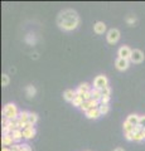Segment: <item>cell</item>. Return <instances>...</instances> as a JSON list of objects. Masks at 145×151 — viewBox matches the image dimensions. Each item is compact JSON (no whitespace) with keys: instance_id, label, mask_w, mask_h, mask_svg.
Returning a JSON list of instances; mask_svg holds the SVG:
<instances>
[{"instance_id":"cell-1","label":"cell","mask_w":145,"mask_h":151,"mask_svg":"<svg viewBox=\"0 0 145 151\" xmlns=\"http://www.w3.org/2000/svg\"><path fill=\"white\" fill-rule=\"evenodd\" d=\"M57 25L63 32H72L79 25V17L73 9H64L57 17Z\"/></svg>"},{"instance_id":"cell-2","label":"cell","mask_w":145,"mask_h":151,"mask_svg":"<svg viewBox=\"0 0 145 151\" xmlns=\"http://www.w3.org/2000/svg\"><path fill=\"white\" fill-rule=\"evenodd\" d=\"M18 116H19V111H18V108L14 103L9 102L3 107V117H5L9 121L17 120Z\"/></svg>"},{"instance_id":"cell-3","label":"cell","mask_w":145,"mask_h":151,"mask_svg":"<svg viewBox=\"0 0 145 151\" xmlns=\"http://www.w3.org/2000/svg\"><path fill=\"white\" fill-rule=\"evenodd\" d=\"M105 87H109V79H107L106 76L100 74L93 79V88L97 89H104Z\"/></svg>"},{"instance_id":"cell-4","label":"cell","mask_w":145,"mask_h":151,"mask_svg":"<svg viewBox=\"0 0 145 151\" xmlns=\"http://www.w3.org/2000/svg\"><path fill=\"white\" fill-rule=\"evenodd\" d=\"M106 39H107V43L110 44H116L120 39V32L115 28H112L109 32L106 33Z\"/></svg>"},{"instance_id":"cell-5","label":"cell","mask_w":145,"mask_h":151,"mask_svg":"<svg viewBox=\"0 0 145 151\" xmlns=\"http://www.w3.org/2000/svg\"><path fill=\"white\" fill-rule=\"evenodd\" d=\"M131 53H133V50L130 49L128 45H123V47H120L119 50H118V55H119V58H123V59H129V60H130V57H131Z\"/></svg>"},{"instance_id":"cell-6","label":"cell","mask_w":145,"mask_h":151,"mask_svg":"<svg viewBox=\"0 0 145 151\" xmlns=\"http://www.w3.org/2000/svg\"><path fill=\"white\" fill-rule=\"evenodd\" d=\"M100 106V102L99 101H96V100H90V101H85L82 103V106L79 107L82 111H85L87 112L88 110H92V108H99Z\"/></svg>"},{"instance_id":"cell-7","label":"cell","mask_w":145,"mask_h":151,"mask_svg":"<svg viewBox=\"0 0 145 151\" xmlns=\"http://www.w3.org/2000/svg\"><path fill=\"white\" fill-rule=\"evenodd\" d=\"M144 60V53L140 49H134L131 57H130V62L131 63H141Z\"/></svg>"},{"instance_id":"cell-8","label":"cell","mask_w":145,"mask_h":151,"mask_svg":"<svg viewBox=\"0 0 145 151\" xmlns=\"http://www.w3.org/2000/svg\"><path fill=\"white\" fill-rule=\"evenodd\" d=\"M130 65V60L129 59H123V58H118L115 60V67L118 70H121V72H124L129 68Z\"/></svg>"},{"instance_id":"cell-9","label":"cell","mask_w":145,"mask_h":151,"mask_svg":"<svg viewBox=\"0 0 145 151\" xmlns=\"http://www.w3.org/2000/svg\"><path fill=\"white\" fill-rule=\"evenodd\" d=\"M23 131V137L27 139V140H30V139H33L35 134H37V131L34 129V126H30V127H24V129L22 130Z\"/></svg>"},{"instance_id":"cell-10","label":"cell","mask_w":145,"mask_h":151,"mask_svg":"<svg viewBox=\"0 0 145 151\" xmlns=\"http://www.w3.org/2000/svg\"><path fill=\"white\" fill-rule=\"evenodd\" d=\"M91 89H92V87L90 86V83L85 82V83H81V84L78 86V88L76 89V93L78 94V96H83L85 93L91 92Z\"/></svg>"},{"instance_id":"cell-11","label":"cell","mask_w":145,"mask_h":151,"mask_svg":"<svg viewBox=\"0 0 145 151\" xmlns=\"http://www.w3.org/2000/svg\"><path fill=\"white\" fill-rule=\"evenodd\" d=\"M93 32L96 33V34H104L106 32V25L104 22H96L95 24H93Z\"/></svg>"},{"instance_id":"cell-12","label":"cell","mask_w":145,"mask_h":151,"mask_svg":"<svg viewBox=\"0 0 145 151\" xmlns=\"http://www.w3.org/2000/svg\"><path fill=\"white\" fill-rule=\"evenodd\" d=\"M85 115H86L87 119L96 120V119H99V117L101 116V113L99 111V108H92V110H88L87 112H85Z\"/></svg>"},{"instance_id":"cell-13","label":"cell","mask_w":145,"mask_h":151,"mask_svg":"<svg viewBox=\"0 0 145 151\" xmlns=\"http://www.w3.org/2000/svg\"><path fill=\"white\" fill-rule=\"evenodd\" d=\"M76 96H77V93L74 89H66V91L63 92V98L68 102H72L74 98H76Z\"/></svg>"},{"instance_id":"cell-14","label":"cell","mask_w":145,"mask_h":151,"mask_svg":"<svg viewBox=\"0 0 145 151\" xmlns=\"http://www.w3.org/2000/svg\"><path fill=\"white\" fill-rule=\"evenodd\" d=\"M1 144H3V146H5V147H8V146H13L14 144H15V141H14L12 134L10 135H3Z\"/></svg>"},{"instance_id":"cell-15","label":"cell","mask_w":145,"mask_h":151,"mask_svg":"<svg viewBox=\"0 0 145 151\" xmlns=\"http://www.w3.org/2000/svg\"><path fill=\"white\" fill-rule=\"evenodd\" d=\"M139 120H140V116L136 115V113H131V115H129L128 119H126V121H128L129 124H131L133 126H139Z\"/></svg>"},{"instance_id":"cell-16","label":"cell","mask_w":145,"mask_h":151,"mask_svg":"<svg viewBox=\"0 0 145 151\" xmlns=\"http://www.w3.org/2000/svg\"><path fill=\"white\" fill-rule=\"evenodd\" d=\"M12 136H13V139H14V141H15V144H19V141H22L23 139V131L22 130H15V131H13L12 132Z\"/></svg>"},{"instance_id":"cell-17","label":"cell","mask_w":145,"mask_h":151,"mask_svg":"<svg viewBox=\"0 0 145 151\" xmlns=\"http://www.w3.org/2000/svg\"><path fill=\"white\" fill-rule=\"evenodd\" d=\"M29 115H30V112H28V111H20L19 116H18V120H20L22 122H24V124H28V121H29Z\"/></svg>"},{"instance_id":"cell-18","label":"cell","mask_w":145,"mask_h":151,"mask_svg":"<svg viewBox=\"0 0 145 151\" xmlns=\"http://www.w3.org/2000/svg\"><path fill=\"white\" fill-rule=\"evenodd\" d=\"M91 94H92V100H96L99 101L102 98V93H101V89H97V88H92L91 89Z\"/></svg>"},{"instance_id":"cell-19","label":"cell","mask_w":145,"mask_h":151,"mask_svg":"<svg viewBox=\"0 0 145 151\" xmlns=\"http://www.w3.org/2000/svg\"><path fill=\"white\" fill-rule=\"evenodd\" d=\"M25 93H27V96L32 98V97H34L35 96V93H37V89L34 86H32V84H29V86H27L25 87Z\"/></svg>"},{"instance_id":"cell-20","label":"cell","mask_w":145,"mask_h":151,"mask_svg":"<svg viewBox=\"0 0 145 151\" xmlns=\"http://www.w3.org/2000/svg\"><path fill=\"white\" fill-rule=\"evenodd\" d=\"M85 102V100H83V97L82 96H76V98H74V100L72 101V105L74 106V107H81L82 106V103Z\"/></svg>"},{"instance_id":"cell-21","label":"cell","mask_w":145,"mask_h":151,"mask_svg":"<svg viewBox=\"0 0 145 151\" xmlns=\"http://www.w3.org/2000/svg\"><path fill=\"white\" fill-rule=\"evenodd\" d=\"M134 127L135 126H133L131 124H129L128 121H124V125H123V129H124V132L126 134V132H134Z\"/></svg>"},{"instance_id":"cell-22","label":"cell","mask_w":145,"mask_h":151,"mask_svg":"<svg viewBox=\"0 0 145 151\" xmlns=\"http://www.w3.org/2000/svg\"><path fill=\"white\" fill-rule=\"evenodd\" d=\"M99 111H100V113H101V116H105L106 113H109L110 106H109V105H100V106H99Z\"/></svg>"},{"instance_id":"cell-23","label":"cell","mask_w":145,"mask_h":151,"mask_svg":"<svg viewBox=\"0 0 145 151\" xmlns=\"http://www.w3.org/2000/svg\"><path fill=\"white\" fill-rule=\"evenodd\" d=\"M37 121H38V115H37V113H34V112H30V115H29V124L30 125H35L37 124Z\"/></svg>"},{"instance_id":"cell-24","label":"cell","mask_w":145,"mask_h":151,"mask_svg":"<svg viewBox=\"0 0 145 151\" xmlns=\"http://www.w3.org/2000/svg\"><path fill=\"white\" fill-rule=\"evenodd\" d=\"M134 141H144V130L134 134Z\"/></svg>"},{"instance_id":"cell-25","label":"cell","mask_w":145,"mask_h":151,"mask_svg":"<svg viewBox=\"0 0 145 151\" xmlns=\"http://www.w3.org/2000/svg\"><path fill=\"white\" fill-rule=\"evenodd\" d=\"M1 84H3V87H6L9 84V76L8 74H3L1 76Z\"/></svg>"},{"instance_id":"cell-26","label":"cell","mask_w":145,"mask_h":151,"mask_svg":"<svg viewBox=\"0 0 145 151\" xmlns=\"http://www.w3.org/2000/svg\"><path fill=\"white\" fill-rule=\"evenodd\" d=\"M110 102V96H102V98L100 100V105H109Z\"/></svg>"},{"instance_id":"cell-27","label":"cell","mask_w":145,"mask_h":151,"mask_svg":"<svg viewBox=\"0 0 145 151\" xmlns=\"http://www.w3.org/2000/svg\"><path fill=\"white\" fill-rule=\"evenodd\" d=\"M101 93H102V96H110V94H111V88H110V86H109V87H105L104 89H101Z\"/></svg>"},{"instance_id":"cell-28","label":"cell","mask_w":145,"mask_h":151,"mask_svg":"<svg viewBox=\"0 0 145 151\" xmlns=\"http://www.w3.org/2000/svg\"><path fill=\"white\" fill-rule=\"evenodd\" d=\"M135 22H136V18H135L134 15H133V17H128V18H126V23H128V24H130V25H134V24H135Z\"/></svg>"},{"instance_id":"cell-29","label":"cell","mask_w":145,"mask_h":151,"mask_svg":"<svg viewBox=\"0 0 145 151\" xmlns=\"http://www.w3.org/2000/svg\"><path fill=\"white\" fill-rule=\"evenodd\" d=\"M12 151H22V144H14L13 146H10Z\"/></svg>"},{"instance_id":"cell-30","label":"cell","mask_w":145,"mask_h":151,"mask_svg":"<svg viewBox=\"0 0 145 151\" xmlns=\"http://www.w3.org/2000/svg\"><path fill=\"white\" fill-rule=\"evenodd\" d=\"M125 139L128 141H134V132H126V134H125Z\"/></svg>"},{"instance_id":"cell-31","label":"cell","mask_w":145,"mask_h":151,"mask_svg":"<svg viewBox=\"0 0 145 151\" xmlns=\"http://www.w3.org/2000/svg\"><path fill=\"white\" fill-rule=\"evenodd\" d=\"M139 126L141 127L143 130H145V116H140V120H139Z\"/></svg>"},{"instance_id":"cell-32","label":"cell","mask_w":145,"mask_h":151,"mask_svg":"<svg viewBox=\"0 0 145 151\" xmlns=\"http://www.w3.org/2000/svg\"><path fill=\"white\" fill-rule=\"evenodd\" d=\"M22 151H32V147L28 144H22Z\"/></svg>"},{"instance_id":"cell-33","label":"cell","mask_w":145,"mask_h":151,"mask_svg":"<svg viewBox=\"0 0 145 151\" xmlns=\"http://www.w3.org/2000/svg\"><path fill=\"white\" fill-rule=\"evenodd\" d=\"M1 151H12V149L10 147H3Z\"/></svg>"},{"instance_id":"cell-34","label":"cell","mask_w":145,"mask_h":151,"mask_svg":"<svg viewBox=\"0 0 145 151\" xmlns=\"http://www.w3.org/2000/svg\"><path fill=\"white\" fill-rule=\"evenodd\" d=\"M114 151H125L123 147H116V149H114Z\"/></svg>"},{"instance_id":"cell-35","label":"cell","mask_w":145,"mask_h":151,"mask_svg":"<svg viewBox=\"0 0 145 151\" xmlns=\"http://www.w3.org/2000/svg\"><path fill=\"white\" fill-rule=\"evenodd\" d=\"M144 140H145V130H144Z\"/></svg>"}]
</instances>
